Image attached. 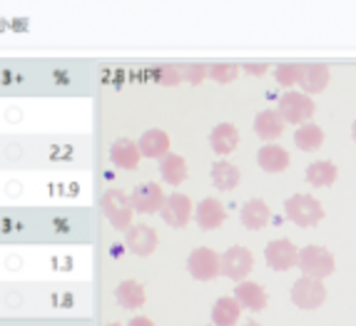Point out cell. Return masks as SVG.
Returning <instances> with one entry per match:
<instances>
[{
	"label": "cell",
	"instance_id": "cell-1",
	"mask_svg": "<svg viewBox=\"0 0 356 326\" xmlns=\"http://www.w3.org/2000/svg\"><path fill=\"white\" fill-rule=\"evenodd\" d=\"M299 269H302L304 277L324 279V277H329V274H334L337 261H334V254L327 247L309 244V247L299 250Z\"/></svg>",
	"mask_w": 356,
	"mask_h": 326
},
{
	"label": "cell",
	"instance_id": "cell-2",
	"mask_svg": "<svg viewBox=\"0 0 356 326\" xmlns=\"http://www.w3.org/2000/svg\"><path fill=\"white\" fill-rule=\"evenodd\" d=\"M277 113L284 117V122L302 127V125H307L309 120H312V115L316 113V105H314V100L309 95H304V92L289 90V92H284V95L280 97Z\"/></svg>",
	"mask_w": 356,
	"mask_h": 326
},
{
	"label": "cell",
	"instance_id": "cell-3",
	"mask_svg": "<svg viewBox=\"0 0 356 326\" xmlns=\"http://www.w3.org/2000/svg\"><path fill=\"white\" fill-rule=\"evenodd\" d=\"M284 212L297 227H314L324 217V207L312 195H291L284 202Z\"/></svg>",
	"mask_w": 356,
	"mask_h": 326
},
{
	"label": "cell",
	"instance_id": "cell-4",
	"mask_svg": "<svg viewBox=\"0 0 356 326\" xmlns=\"http://www.w3.org/2000/svg\"><path fill=\"white\" fill-rule=\"evenodd\" d=\"M102 212H105L107 222L118 231H127L132 227V202L125 192L120 190H107L102 197Z\"/></svg>",
	"mask_w": 356,
	"mask_h": 326
},
{
	"label": "cell",
	"instance_id": "cell-5",
	"mask_svg": "<svg viewBox=\"0 0 356 326\" xmlns=\"http://www.w3.org/2000/svg\"><path fill=\"white\" fill-rule=\"evenodd\" d=\"M187 269L200 282H212L214 277L222 274V256L209 247H197L187 256Z\"/></svg>",
	"mask_w": 356,
	"mask_h": 326
},
{
	"label": "cell",
	"instance_id": "cell-6",
	"mask_svg": "<svg viewBox=\"0 0 356 326\" xmlns=\"http://www.w3.org/2000/svg\"><path fill=\"white\" fill-rule=\"evenodd\" d=\"M327 299V286L321 284V279L302 277L291 286V302L299 309H316Z\"/></svg>",
	"mask_w": 356,
	"mask_h": 326
},
{
	"label": "cell",
	"instance_id": "cell-7",
	"mask_svg": "<svg viewBox=\"0 0 356 326\" xmlns=\"http://www.w3.org/2000/svg\"><path fill=\"white\" fill-rule=\"evenodd\" d=\"M165 199H167V195L162 192V187L157 182L137 184L135 190H132V195H130L132 209H135V212H140V214L162 212V207H165Z\"/></svg>",
	"mask_w": 356,
	"mask_h": 326
},
{
	"label": "cell",
	"instance_id": "cell-8",
	"mask_svg": "<svg viewBox=\"0 0 356 326\" xmlns=\"http://www.w3.org/2000/svg\"><path fill=\"white\" fill-rule=\"evenodd\" d=\"M252 267H254V256L247 247H229V250L222 254V274L234 282H244L247 274H252Z\"/></svg>",
	"mask_w": 356,
	"mask_h": 326
},
{
	"label": "cell",
	"instance_id": "cell-9",
	"mask_svg": "<svg viewBox=\"0 0 356 326\" xmlns=\"http://www.w3.org/2000/svg\"><path fill=\"white\" fill-rule=\"evenodd\" d=\"M264 259L274 272H286L291 267H299V250L289 239H274L264 250Z\"/></svg>",
	"mask_w": 356,
	"mask_h": 326
},
{
	"label": "cell",
	"instance_id": "cell-10",
	"mask_svg": "<svg viewBox=\"0 0 356 326\" xmlns=\"http://www.w3.org/2000/svg\"><path fill=\"white\" fill-rule=\"evenodd\" d=\"M157 231L147 225H132L125 231V247L137 256H147L157 250Z\"/></svg>",
	"mask_w": 356,
	"mask_h": 326
},
{
	"label": "cell",
	"instance_id": "cell-11",
	"mask_svg": "<svg viewBox=\"0 0 356 326\" xmlns=\"http://www.w3.org/2000/svg\"><path fill=\"white\" fill-rule=\"evenodd\" d=\"M162 220L165 225L175 227V229H182L187 222L192 220V202L187 195H167L165 207H162Z\"/></svg>",
	"mask_w": 356,
	"mask_h": 326
},
{
	"label": "cell",
	"instance_id": "cell-12",
	"mask_svg": "<svg viewBox=\"0 0 356 326\" xmlns=\"http://www.w3.org/2000/svg\"><path fill=\"white\" fill-rule=\"evenodd\" d=\"M195 220H197V225L202 227L204 231L217 229V227L225 225L227 209H225V204H222V202L217 199V197H207V199H202L200 204H197Z\"/></svg>",
	"mask_w": 356,
	"mask_h": 326
},
{
	"label": "cell",
	"instance_id": "cell-13",
	"mask_svg": "<svg viewBox=\"0 0 356 326\" xmlns=\"http://www.w3.org/2000/svg\"><path fill=\"white\" fill-rule=\"evenodd\" d=\"M140 160H143V152H140V147H137L132 140H127V137L115 140V142L110 145V162H113L115 167H120V170H137Z\"/></svg>",
	"mask_w": 356,
	"mask_h": 326
},
{
	"label": "cell",
	"instance_id": "cell-14",
	"mask_svg": "<svg viewBox=\"0 0 356 326\" xmlns=\"http://www.w3.org/2000/svg\"><path fill=\"white\" fill-rule=\"evenodd\" d=\"M329 80V67L321 65V63H312V65H302V77H299V85H302L304 95H316L321 90H327Z\"/></svg>",
	"mask_w": 356,
	"mask_h": 326
},
{
	"label": "cell",
	"instance_id": "cell-15",
	"mask_svg": "<svg viewBox=\"0 0 356 326\" xmlns=\"http://www.w3.org/2000/svg\"><path fill=\"white\" fill-rule=\"evenodd\" d=\"M234 299L239 302V307L250 309V311H261L267 307V291L257 282H239L234 289Z\"/></svg>",
	"mask_w": 356,
	"mask_h": 326
},
{
	"label": "cell",
	"instance_id": "cell-16",
	"mask_svg": "<svg viewBox=\"0 0 356 326\" xmlns=\"http://www.w3.org/2000/svg\"><path fill=\"white\" fill-rule=\"evenodd\" d=\"M257 162H259V167L264 172L280 174L289 167V154H286V149L280 147V145H264V147L257 152Z\"/></svg>",
	"mask_w": 356,
	"mask_h": 326
},
{
	"label": "cell",
	"instance_id": "cell-17",
	"mask_svg": "<svg viewBox=\"0 0 356 326\" xmlns=\"http://www.w3.org/2000/svg\"><path fill=\"white\" fill-rule=\"evenodd\" d=\"M284 125H286L284 117H282L277 110H261V113L257 115V120H254V132L261 137V140H267V142L272 145V140L282 137Z\"/></svg>",
	"mask_w": 356,
	"mask_h": 326
},
{
	"label": "cell",
	"instance_id": "cell-18",
	"mask_svg": "<svg viewBox=\"0 0 356 326\" xmlns=\"http://www.w3.org/2000/svg\"><path fill=\"white\" fill-rule=\"evenodd\" d=\"M137 147H140V152H143V157H167L170 154V137H167L165 130H157V127H152V130H147L143 137H140V142H137Z\"/></svg>",
	"mask_w": 356,
	"mask_h": 326
},
{
	"label": "cell",
	"instance_id": "cell-19",
	"mask_svg": "<svg viewBox=\"0 0 356 326\" xmlns=\"http://www.w3.org/2000/svg\"><path fill=\"white\" fill-rule=\"evenodd\" d=\"M209 145L217 154H229L239 145V130L232 122H220L209 135Z\"/></svg>",
	"mask_w": 356,
	"mask_h": 326
},
{
	"label": "cell",
	"instance_id": "cell-20",
	"mask_svg": "<svg viewBox=\"0 0 356 326\" xmlns=\"http://www.w3.org/2000/svg\"><path fill=\"white\" fill-rule=\"evenodd\" d=\"M269 217H272V212H269L264 199H247L242 204V225L247 227V229L257 231V229H261V227H267Z\"/></svg>",
	"mask_w": 356,
	"mask_h": 326
},
{
	"label": "cell",
	"instance_id": "cell-21",
	"mask_svg": "<svg viewBox=\"0 0 356 326\" xmlns=\"http://www.w3.org/2000/svg\"><path fill=\"white\" fill-rule=\"evenodd\" d=\"M115 299H118V304L122 309L135 311V309H140L145 304V286L140 284V282L125 279V282L118 284V289H115Z\"/></svg>",
	"mask_w": 356,
	"mask_h": 326
},
{
	"label": "cell",
	"instance_id": "cell-22",
	"mask_svg": "<svg viewBox=\"0 0 356 326\" xmlns=\"http://www.w3.org/2000/svg\"><path fill=\"white\" fill-rule=\"evenodd\" d=\"M160 174H162V179H165L167 184H172V187L182 184L184 179H187V162H184L182 154L170 152L167 157H162L160 160Z\"/></svg>",
	"mask_w": 356,
	"mask_h": 326
},
{
	"label": "cell",
	"instance_id": "cell-23",
	"mask_svg": "<svg viewBox=\"0 0 356 326\" xmlns=\"http://www.w3.org/2000/svg\"><path fill=\"white\" fill-rule=\"evenodd\" d=\"M304 177H307V182L312 184V187H327V184L337 182L339 170H337V165H334V162L319 160V162H312V165L307 167Z\"/></svg>",
	"mask_w": 356,
	"mask_h": 326
},
{
	"label": "cell",
	"instance_id": "cell-24",
	"mask_svg": "<svg viewBox=\"0 0 356 326\" xmlns=\"http://www.w3.org/2000/svg\"><path fill=\"white\" fill-rule=\"evenodd\" d=\"M239 314H242V307H239L237 299L232 297H222L214 302L212 307V321L214 326H234L239 319Z\"/></svg>",
	"mask_w": 356,
	"mask_h": 326
},
{
	"label": "cell",
	"instance_id": "cell-25",
	"mask_svg": "<svg viewBox=\"0 0 356 326\" xmlns=\"http://www.w3.org/2000/svg\"><path fill=\"white\" fill-rule=\"evenodd\" d=\"M239 177H242V174H239V167L232 165V162L220 160L212 165V184L217 190H222V192L234 190L239 184Z\"/></svg>",
	"mask_w": 356,
	"mask_h": 326
},
{
	"label": "cell",
	"instance_id": "cell-26",
	"mask_svg": "<svg viewBox=\"0 0 356 326\" xmlns=\"http://www.w3.org/2000/svg\"><path fill=\"white\" fill-rule=\"evenodd\" d=\"M321 142H324V130L319 125H314V122L302 125L297 130V135H294V145L299 149H304V152H316L321 147Z\"/></svg>",
	"mask_w": 356,
	"mask_h": 326
},
{
	"label": "cell",
	"instance_id": "cell-27",
	"mask_svg": "<svg viewBox=\"0 0 356 326\" xmlns=\"http://www.w3.org/2000/svg\"><path fill=\"white\" fill-rule=\"evenodd\" d=\"M274 77H277V83L284 85V88L299 85L302 65H297V63H282V65H277V70H274Z\"/></svg>",
	"mask_w": 356,
	"mask_h": 326
},
{
	"label": "cell",
	"instance_id": "cell-28",
	"mask_svg": "<svg viewBox=\"0 0 356 326\" xmlns=\"http://www.w3.org/2000/svg\"><path fill=\"white\" fill-rule=\"evenodd\" d=\"M237 72L239 67L234 63H214V65H209V77L214 83H232L237 77Z\"/></svg>",
	"mask_w": 356,
	"mask_h": 326
},
{
	"label": "cell",
	"instance_id": "cell-29",
	"mask_svg": "<svg viewBox=\"0 0 356 326\" xmlns=\"http://www.w3.org/2000/svg\"><path fill=\"white\" fill-rule=\"evenodd\" d=\"M157 80H160V85H167V88H170V85H179L184 80V70L177 65H167L160 70Z\"/></svg>",
	"mask_w": 356,
	"mask_h": 326
},
{
	"label": "cell",
	"instance_id": "cell-30",
	"mask_svg": "<svg viewBox=\"0 0 356 326\" xmlns=\"http://www.w3.org/2000/svg\"><path fill=\"white\" fill-rule=\"evenodd\" d=\"M204 77H209V67L204 65H190L184 67V80L192 85H200L204 80Z\"/></svg>",
	"mask_w": 356,
	"mask_h": 326
},
{
	"label": "cell",
	"instance_id": "cell-31",
	"mask_svg": "<svg viewBox=\"0 0 356 326\" xmlns=\"http://www.w3.org/2000/svg\"><path fill=\"white\" fill-rule=\"evenodd\" d=\"M244 70L250 72V75L259 77V75H264V72L269 70V65H267V63H247V65H244Z\"/></svg>",
	"mask_w": 356,
	"mask_h": 326
},
{
	"label": "cell",
	"instance_id": "cell-32",
	"mask_svg": "<svg viewBox=\"0 0 356 326\" xmlns=\"http://www.w3.org/2000/svg\"><path fill=\"white\" fill-rule=\"evenodd\" d=\"M127 326H154V324L147 319V316H135V319H132Z\"/></svg>",
	"mask_w": 356,
	"mask_h": 326
},
{
	"label": "cell",
	"instance_id": "cell-33",
	"mask_svg": "<svg viewBox=\"0 0 356 326\" xmlns=\"http://www.w3.org/2000/svg\"><path fill=\"white\" fill-rule=\"evenodd\" d=\"M351 137H354V142H356V120H354V125H351Z\"/></svg>",
	"mask_w": 356,
	"mask_h": 326
},
{
	"label": "cell",
	"instance_id": "cell-34",
	"mask_svg": "<svg viewBox=\"0 0 356 326\" xmlns=\"http://www.w3.org/2000/svg\"><path fill=\"white\" fill-rule=\"evenodd\" d=\"M244 326H261V324H257V321H250V324H244Z\"/></svg>",
	"mask_w": 356,
	"mask_h": 326
},
{
	"label": "cell",
	"instance_id": "cell-35",
	"mask_svg": "<svg viewBox=\"0 0 356 326\" xmlns=\"http://www.w3.org/2000/svg\"><path fill=\"white\" fill-rule=\"evenodd\" d=\"M107 326H122V324H118V321H113V324H107Z\"/></svg>",
	"mask_w": 356,
	"mask_h": 326
},
{
	"label": "cell",
	"instance_id": "cell-36",
	"mask_svg": "<svg viewBox=\"0 0 356 326\" xmlns=\"http://www.w3.org/2000/svg\"><path fill=\"white\" fill-rule=\"evenodd\" d=\"M209 326H212V324H209Z\"/></svg>",
	"mask_w": 356,
	"mask_h": 326
}]
</instances>
